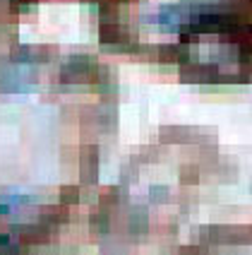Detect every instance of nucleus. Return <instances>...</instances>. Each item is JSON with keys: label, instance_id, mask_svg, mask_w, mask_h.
I'll list each match as a JSON object with an SVG mask.
<instances>
[{"label": "nucleus", "instance_id": "nucleus-5", "mask_svg": "<svg viewBox=\"0 0 252 255\" xmlns=\"http://www.w3.org/2000/svg\"><path fill=\"white\" fill-rule=\"evenodd\" d=\"M98 34H101V41L106 43V46H120V48H125V43H130L127 29L123 24H118V22H111V19H103L101 22Z\"/></svg>", "mask_w": 252, "mask_h": 255}, {"label": "nucleus", "instance_id": "nucleus-16", "mask_svg": "<svg viewBox=\"0 0 252 255\" xmlns=\"http://www.w3.org/2000/svg\"><path fill=\"white\" fill-rule=\"evenodd\" d=\"M178 255H209V248L207 246H185Z\"/></svg>", "mask_w": 252, "mask_h": 255}, {"label": "nucleus", "instance_id": "nucleus-10", "mask_svg": "<svg viewBox=\"0 0 252 255\" xmlns=\"http://www.w3.org/2000/svg\"><path fill=\"white\" fill-rule=\"evenodd\" d=\"M127 227L132 234H144L147 227H149V217H147V210L144 207H135L132 212H130V219H127Z\"/></svg>", "mask_w": 252, "mask_h": 255}, {"label": "nucleus", "instance_id": "nucleus-2", "mask_svg": "<svg viewBox=\"0 0 252 255\" xmlns=\"http://www.w3.org/2000/svg\"><path fill=\"white\" fill-rule=\"evenodd\" d=\"M195 5H164L159 12H156V22L164 29L173 31V29H180L185 22H190Z\"/></svg>", "mask_w": 252, "mask_h": 255}, {"label": "nucleus", "instance_id": "nucleus-4", "mask_svg": "<svg viewBox=\"0 0 252 255\" xmlns=\"http://www.w3.org/2000/svg\"><path fill=\"white\" fill-rule=\"evenodd\" d=\"M180 77L185 82H216L219 80V68L211 63H192L187 60L180 65Z\"/></svg>", "mask_w": 252, "mask_h": 255}, {"label": "nucleus", "instance_id": "nucleus-14", "mask_svg": "<svg viewBox=\"0 0 252 255\" xmlns=\"http://www.w3.org/2000/svg\"><path fill=\"white\" fill-rule=\"evenodd\" d=\"M149 198H152V202H166L168 188L166 185H152V188H149Z\"/></svg>", "mask_w": 252, "mask_h": 255}, {"label": "nucleus", "instance_id": "nucleus-3", "mask_svg": "<svg viewBox=\"0 0 252 255\" xmlns=\"http://www.w3.org/2000/svg\"><path fill=\"white\" fill-rule=\"evenodd\" d=\"M34 85H36V77L27 68H7L0 75V89L2 92H27Z\"/></svg>", "mask_w": 252, "mask_h": 255}, {"label": "nucleus", "instance_id": "nucleus-12", "mask_svg": "<svg viewBox=\"0 0 252 255\" xmlns=\"http://www.w3.org/2000/svg\"><path fill=\"white\" fill-rule=\"evenodd\" d=\"M80 200V188L77 185H63L60 188V202L63 205H72Z\"/></svg>", "mask_w": 252, "mask_h": 255}, {"label": "nucleus", "instance_id": "nucleus-7", "mask_svg": "<svg viewBox=\"0 0 252 255\" xmlns=\"http://www.w3.org/2000/svg\"><path fill=\"white\" fill-rule=\"evenodd\" d=\"M159 60L161 63H178V65H185L190 60V48L187 43H164L159 46Z\"/></svg>", "mask_w": 252, "mask_h": 255}, {"label": "nucleus", "instance_id": "nucleus-1", "mask_svg": "<svg viewBox=\"0 0 252 255\" xmlns=\"http://www.w3.org/2000/svg\"><path fill=\"white\" fill-rule=\"evenodd\" d=\"M98 63L91 56H72L60 68L63 82H94L98 77Z\"/></svg>", "mask_w": 252, "mask_h": 255}, {"label": "nucleus", "instance_id": "nucleus-9", "mask_svg": "<svg viewBox=\"0 0 252 255\" xmlns=\"http://www.w3.org/2000/svg\"><path fill=\"white\" fill-rule=\"evenodd\" d=\"M24 248L27 246L22 243V239L14 234L12 229L0 234V253L2 255H19V253H24Z\"/></svg>", "mask_w": 252, "mask_h": 255}, {"label": "nucleus", "instance_id": "nucleus-13", "mask_svg": "<svg viewBox=\"0 0 252 255\" xmlns=\"http://www.w3.org/2000/svg\"><path fill=\"white\" fill-rule=\"evenodd\" d=\"M91 227H94V231H106L108 229V212H103V210H98V212H94V217H91Z\"/></svg>", "mask_w": 252, "mask_h": 255}, {"label": "nucleus", "instance_id": "nucleus-6", "mask_svg": "<svg viewBox=\"0 0 252 255\" xmlns=\"http://www.w3.org/2000/svg\"><path fill=\"white\" fill-rule=\"evenodd\" d=\"M98 173V149L94 144L82 147V156H80V176L82 183H94Z\"/></svg>", "mask_w": 252, "mask_h": 255}, {"label": "nucleus", "instance_id": "nucleus-11", "mask_svg": "<svg viewBox=\"0 0 252 255\" xmlns=\"http://www.w3.org/2000/svg\"><path fill=\"white\" fill-rule=\"evenodd\" d=\"M68 219V207L60 202V205H51V207H46L41 214V222L43 224H60V222H65Z\"/></svg>", "mask_w": 252, "mask_h": 255}, {"label": "nucleus", "instance_id": "nucleus-8", "mask_svg": "<svg viewBox=\"0 0 252 255\" xmlns=\"http://www.w3.org/2000/svg\"><path fill=\"white\" fill-rule=\"evenodd\" d=\"M29 202H31V195H27V193H19V190H5V193H2V200H0V212L10 214V212H14L17 207L29 205Z\"/></svg>", "mask_w": 252, "mask_h": 255}, {"label": "nucleus", "instance_id": "nucleus-15", "mask_svg": "<svg viewBox=\"0 0 252 255\" xmlns=\"http://www.w3.org/2000/svg\"><path fill=\"white\" fill-rule=\"evenodd\" d=\"M199 171H197V166H182V171H180V181L182 183H197L199 178Z\"/></svg>", "mask_w": 252, "mask_h": 255}, {"label": "nucleus", "instance_id": "nucleus-17", "mask_svg": "<svg viewBox=\"0 0 252 255\" xmlns=\"http://www.w3.org/2000/svg\"><path fill=\"white\" fill-rule=\"evenodd\" d=\"M36 0H12V5L14 7H22V10H27V7H31Z\"/></svg>", "mask_w": 252, "mask_h": 255}]
</instances>
